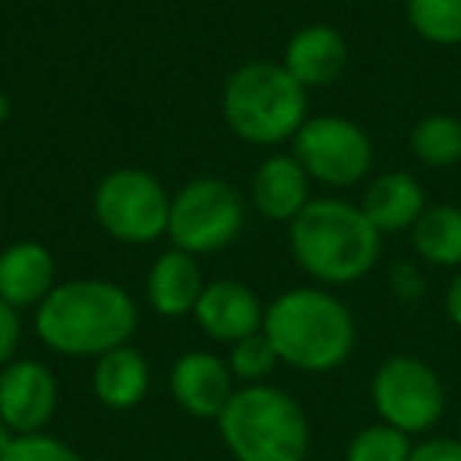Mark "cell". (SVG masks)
I'll return each instance as SVG.
<instances>
[{"label": "cell", "instance_id": "22", "mask_svg": "<svg viewBox=\"0 0 461 461\" xmlns=\"http://www.w3.org/2000/svg\"><path fill=\"white\" fill-rule=\"evenodd\" d=\"M411 436L389 423L364 427L348 446V461H408L411 458Z\"/></svg>", "mask_w": 461, "mask_h": 461}, {"label": "cell", "instance_id": "10", "mask_svg": "<svg viewBox=\"0 0 461 461\" xmlns=\"http://www.w3.org/2000/svg\"><path fill=\"white\" fill-rule=\"evenodd\" d=\"M54 411H58V379L45 364L16 357L0 370V420L16 436L41 433L51 423Z\"/></svg>", "mask_w": 461, "mask_h": 461}, {"label": "cell", "instance_id": "5", "mask_svg": "<svg viewBox=\"0 0 461 461\" xmlns=\"http://www.w3.org/2000/svg\"><path fill=\"white\" fill-rule=\"evenodd\" d=\"M218 433L238 461H303L310 452L303 408L269 383L234 392L218 414Z\"/></svg>", "mask_w": 461, "mask_h": 461}, {"label": "cell", "instance_id": "6", "mask_svg": "<svg viewBox=\"0 0 461 461\" xmlns=\"http://www.w3.org/2000/svg\"><path fill=\"white\" fill-rule=\"evenodd\" d=\"M98 228L117 244L146 247L167 238L171 193L155 174L142 167H114L95 186L92 196Z\"/></svg>", "mask_w": 461, "mask_h": 461}, {"label": "cell", "instance_id": "1", "mask_svg": "<svg viewBox=\"0 0 461 461\" xmlns=\"http://www.w3.org/2000/svg\"><path fill=\"white\" fill-rule=\"evenodd\" d=\"M140 329V307L111 278H70L35 307V335L64 357H102L130 345Z\"/></svg>", "mask_w": 461, "mask_h": 461}, {"label": "cell", "instance_id": "29", "mask_svg": "<svg viewBox=\"0 0 461 461\" xmlns=\"http://www.w3.org/2000/svg\"><path fill=\"white\" fill-rule=\"evenodd\" d=\"M14 439H16V433L7 427V423L0 420V458H4V455L10 452V446H14Z\"/></svg>", "mask_w": 461, "mask_h": 461}, {"label": "cell", "instance_id": "12", "mask_svg": "<svg viewBox=\"0 0 461 461\" xmlns=\"http://www.w3.org/2000/svg\"><path fill=\"white\" fill-rule=\"evenodd\" d=\"M234 373L228 360L212 351H186L171 370V395L186 414L218 420L224 404L234 395Z\"/></svg>", "mask_w": 461, "mask_h": 461}, {"label": "cell", "instance_id": "18", "mask_svg": "<svg viewBox=\"0 0 461 461\" xmlns=\"http://www.w3.org/2000/svg\"><path fill=\"white\" fill-rule=\"evenodd\" d=\"M152 373H149V360L140 348L123 345L114 351L102 354L95 360V373H92V392L95 398L111 411H130L146 398Z\"/></svg>", "mask_w": 461, "mask_h": 461}, {"label": "cell", "instance_id": "8", "mask_svg": "<svg viewBox=\"0 0 461 461\" xmlns=\"http://www.w3.org/2000/svg\"><path fill=\"white\" fill-rule=\"evenodd\" d=\"M291 155L310 180L326 186H354L373 167V142L360 123L341 114L307 117L291 140Z\"/></svg>", "mask_w": 461, "mask_h": 461}, {"label": "cell", "instance_id": "4", "mask_svg": "<svg viewBox=\"0 0 461 461\" xmlns=\"http://www.w3.org/2000/svg\"><path fill=\"white\" fill-rule=\"evenodd\" d=\"M307 89L276 60H250L224 79L221 117L247 146L276 149L307 123Z\"/></svg>", "mask_w": 461, "mask_h": 461}, {"label": "cell", "instance_id": "30", "mask_svg": "<svg viewBox=\"0 0 461 461\" xmlns=\"http://www.w3.org/2000/svg\"><path fill=\"white\" fill-rule=\"evenodd\" d=\"M10 117H14V102H10L7 92L0 89V127H4V123H7Z\"/></svg>", "mask_w": 461, "mask_h": 461}, {"label": "cell", "instance_id": "2", "mask_svg": "<svg viewBox=\"0 0 461 461\" xmlns=\"http://www.w3.org/2000/svg\"><path fill=\"white\" fill-rule=\"evenodd\" d=\"M294 263L326 288L354 285L370 276L383 250V234L364 209L348 199H310L307 209L288 224Z\"/></svg>", "mask_w": 461, "mask_h": 461}, {"label": "cell", "instance_id": "23", "mask_svg": "<svg viewBox=\"0 0 461 461\" xmlns=\"http://www.w3.org/2000/svg\"><path fill=\"white\" fill-rule=\"evenodd\" d=\"M278 364H282V360H278L276 348H272V341L266 339L263 332L234 341L228 354V366H230V373H234V379H244L247 385L263 383Z\"/></svg>", "mask_w": 461, "mask_h": 461}, {"label": "cell", "instance_id": "13", "mask_svg": "<svg viewBox=\"0 0 461 461\" xmlns=\"http://www.w3.org/2000/svg\"><path fill=\"white\" fill-rule=\"evenodd\" d=\"M307 171L291 152H272L259 161L250 180V203L266 221L291 224L313 196H310Z\"/></svg>", "mask_w": 461, "mask_h": 461}, {"label": "cell", "instance_id": "28", "mask_svg": "<svg viewBox=\"0 0 461 461\" xmlns=\"http://www.w3.org/2000/svg\"><path fill=\"white\" fill-rule=\"evenodd\" d=\"M446 310H448V320H452L455 326L461 329V269H458V276L452 278V285H448Z\"/></svg>", "mask_w": 461, "mask_h": 461}, {"label": "cell", "instance_id": "17", "mask_svg": "<svg viewBox=\"0 0 461 461\" xmlns=\"http://www.w3.org/2000/svg\"><path fill=\"white\" fill-rule=\"evenodd\" d=\"M360 209L379 234H398L414 228L417 218L427 212V199H423V186L411 174L389 171L370 180Z\"/></svg>", "mask_w": 461, "mask_h": 461}, {"label": "cell", "instance_id": "26", "mask_svg": "<svg viewBox=\"0 0 461 461\" xmlns=\"http://www.w3.org/2000/svg\"><path fill=\"white\" fill-rule=\"evenodd\" d=\"M408 461H461V439H452V436L423 439L420 446L411 448Z\"/></svg>", "mask_w": 461, "mask_h": 461}, {"label": "cell", "instance_id": "19", "mask_svg": "<svg viewBox=\"0 0 461 461\" xmlns=\"http://www.w3.org/2000/svg\"><path fill=\"white\" fill-rule=\"evenodd\" d=\"M411 240L420 259L433 266H461V209L436 205L411 228Z\"/></svg>", "mask_w": 461, "mask_h": 461}, {"label": "cell", "instance_id": "11", "mask_svg": "<svg viewBox=\"0 0 461 461\" xmlns=\"http://www.w3.org/2000/svg\"><path fill=\"white\" fill-rule=\"evenodd\" d=\"M193 316L212 341L234 345V341L263 332L266 307L250 285L238 278H218V282H205Z\"/></svg>", "mask_w": 461, "mask_h": 461}, {"label": "cell", "instance_id": "24", "mask_svg": "<svg viewBox=\"0 0 461 461\" xmlns=\"http://www.w3.org/2000/svg\"><path fill=\"white\" fill-rule=\"evenodd\" d=\"M0 461H86L79 452H73L67 442L54 439L48 433H32V436H16L10 452Z\"/></svg>", "mask_w": 461, "mask_h": 461}, {"label": "cell", "instance_id": "20", "mask_svg": "<svg viewBox=\"0 0 461 461\" xmlns=\"http://www.w3.org/2000/svg\"><path fill=\"white\" fill-rule=\"evenodd\" d=\"M411 149L429 167H448L461 161V121L452 114H429L411 133Z\"/></svg>", "mask_w": 461, "mask_h": 461}, {"label": "cell", "instance_id": "27", "mask_svg": "<svg viewBox=\"0 0 461 461\" xmlns=\"http://www.w3.org/2000/svg\"><path fill=\"white\" fill-rule=\"evenodd\" d=\"M392 285H395V294L402 297V301H414V297L423 291L420 278H417V272L411 269V266H395V272H392Z\"/></svg>", "mask_w": 461, "mask_h": 461}, {"label": "cell", "instance_id": "9", "mask_svg": "<svg viewBox=\"0 0 461 461\" xmlns=\"http://www.w3.org/2000/svg\"><path fill=\"white\" fill-rule=\"evenodd\" d=\"M373 404L383 423L402 433H427L446 411V389L429 364L389 357L373 376Z\"/></svg>", "mask_w": 461, "mask_h": 461}, {"label": "cell", "instance_id": "21", "mask_svg": "<svg viewBox=\"0 0 461 461\" xmlns=\"http://www.w3.org/2000/svg\"><path fill=\"white\" fill-rule=\"evenodd\" d=\"M408 23L433 45H461V0H404Z\"/></svg>", "mask_w": 461, "mask_h": 461}, {"label": "cell", "instance_id": "15", "mask_svg": "<svg viewBox=\"0 0 461 461\" xmlns=\"http://www.w3.org/2000/svg\"><path fill=\"white\" fill-rule=\"evenodd\" d=\"M282 67L303 86V89H322L332 86L348 67V41L339 29L326 23L297 29L285 45Z\"/></svg>", "mask_w": 461, "mask_h": 461}, {"label": "cell", "instance_id": "3", "mask_svg": "<svg viewBox=\"0 0 461 461\" xmlns=\"http://www.w3.org/2000/svg\"><path fill=\"white\" fill-rule=\"evenodd\" d=\"M263 335L278 360L303 373H329L354 351V316L332 291L288 288L266 307Z\"/></svg>", "mask_w": 461, "mask_h": 461}, {"label": "cell", "instance_id": "14", "mask_svg": "<svg viewBox=\"0 0 461 461\" xmlns=\"http://www.w3.org/2000/svg\"><path fill=\"white\" fill-rule=\"evenodd\" d=\"M58 288V263L41 240H14L0 250V301L35 310Z\"/></svg>", "mask_w": 461, "mask_h": 461}, {"label": "cell", "instance_id": "16", "mask_svg": "<svg viewBox=\"0 0 461 461\" xmlns=\"http://www.w3.org/2000/svg\"><path fill=\"white\" fill-rule=\"evenodd\" d=\"M205 288L199 259L184 250H165L155 257L152 269L146 278V297L149 307L158 316L177 320V316H190L196 310V301Z\"/></svg>", "mask_w": 461, "mask_h": 461}, {"label": "cell", "instance_id": "25", "mask_svg": "<svg viewBox=\"0 0 461 461\" xmlns=\"http://www.w3.org/2000/svg\"><path fill=\"white\" fill-rule=\"evenodd\" d=\"M23 339V322H20V310H14L7 301H0V370L16 360V348Z\"/></svg>", "mask_w": 461, "mask_h": 461}, {"label": "cell", "instance_id": "7", "mask_svg": "<svg viewBox=\"0 0 461 461\" xmlns=\"http://www.w3.org/2000/svg\"><path fill=\"white\" fill-rule=\"evenodd\" d=\"M247 203L228 180L196 177L171 196L167 240L190 257H212L240 238Z\"/></svg>", "mask_w": 461, "mask_h": 461}]
</instances>
